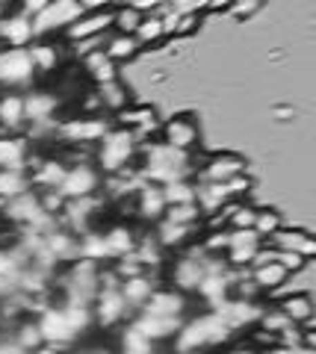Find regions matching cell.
I'll use <instances>...</instances> for the list:
<instances>
[{"mask_svg": "<svg viewBox=\"0 0 316 354\" xmlns=\"http://www.w3.org/2000/svg\"><path fill=\"white\" fill-rule=\"evenodd\" d=\"M130 204H133V218L136 221L157 225V221L166 216V201H162L160 186H154V183H142V189L130 198Z\"/></svg>", "mask_w": 316, "mask_h": 354, "instance_id": "cell-22", "label": "cell"}, {"mask_svg": "<svg viewBox=\"0 0 316 354\" xmlns=\"http://www.w3.org/2000/svg\"><path fill=\"white\" fill-rule=\"evenodd\" d=\"M113 32V9L106 6L101 12H83L74 24L62 32L65 41H83V39H95V36H106Z\"/></svg>", "mask_w": 316, "mask_h": 354, "instance_id": "cell-19", "label": "cell"}, {"mask_svg": "<svg viewBox=\"0 0 316 354\" xmlns=\"http://www.w3.org/2000/svg\"><path fill=\"white\" fill-rule=\"evenodd\" d=\"M113 124L101 115H83V118H68V121H59L53 139L59 142H68V145H97L106 130Z\"/></svg>", "mask_w": 316, "mask_h": 354, "instance_id": "cell-8", "label": "cell"}, {"mask_svg": "<svg viewBox=\"0 0 316 354\" xmlns=\"http://www.w3.org/2000/svg\"><path fill=\"white\" fill-rule=\"evenodd\" d=\"M130 313L124 298L118 295V290H97L95 301H92V319L101 328H115L124 322V316Z\"/></svg>", "mask_w": 316, "mask_h": 354, "instance_id": "cell-21", "label": "cell"}, {"mask_svg": "<svg viewBox=\"0 0 316 354\" xmlns=\"http://www.w3.org/2000/svg\"><path fill=\"white\" fill-rule=\"evenodd\" d=\"M278 310L301 330H313V298L310 292H290L278 298Z\"/></svg>", "mask_w": 316, "mask_h": 354, "instance_id": "cell-26", "label": "cell"}, {"mask_svg": "<svg viewBox=\"0 0 316 354\" xmlns=\"http://www.w3.org/2000/svg\"><path fill=\"white\" fill-rule=\"evenodd\" d=\"M133 39H136L139 44H157V41L166 39V30H162L160 15H145V18H142V24L136 27Z\"/></svg>", "mask_w": 316, "mask_h": 354, "instance_id": "cell-46", "label": "cell"}, {"mask_svg": "<svg viewBox=\"0 0 316 354\" xmlns=\"http://www.w3.org/2000/svg\"><path fill=\"white\" fill-rule=\"evenodd\" d=\"M83 71L89 74V80H92L95 86H104V83L118 80V65L106 59L104 50L92 53V57H86V59H83Z\"/></svg>", "mask_w": 316, "mask_h": 354, "instance_id": "cell-40", "label": "cell"}, {"mask_svg": "<svg viewBox=\"0 0 316 354\" xmlns=\"http://www.w3.org/2000/svg\"><path fill=\"white\" fill-rule=\"evenodd\" d=\"M77 260H89V263H97V266L110 260L101 230H89V234L77 236Z\"/></svg>", "mask_w": 316, "mask_h": 354, "instance_id": "cell-41", "label": "cell"}, {"mask_svg": "<svg viewBox=\"0 0 316 354\" xmlns=\"http://www.w3.org/2000/svg\"><path fill=\"white\" fill-rule=\"evenodd\" d=\"M234 334L227 330V325L222 322L219 313H201L195 319H187L180 325V330L174 334V351L178 354H198L204 348H216V346H225Z\"/></svg>", "mask_w": 316, "mask_h": 354, "instance_id": "cell-3", "label": "cell"}, {"mask_svg": "<svg viewBox=\"0 0 316 354\" xmlns=\"http://www.w3.org/2000/svg\"><path fill=\"white\" fill-rule=\"evenodd\" d=\"M80 354H115L113 348H106V346H86Z\"/></svg>", "mask_w": 316, "mask_h": 354, "instance_id": "cell-53", "label": "cell"}, {"mask_svg": "<svg viewBox=\"0 0 316 354\" xmlns=\"http://www.w3.org/2000/svg\"><path fill=\"white\" fill-rule=\"evenodd\" d=\"M27 127L24 121V97L9 92V95H0V133L6 136H18V130Z\"/></svg>", "mask_w": 316, "mask_h": 354, "instance_id": "cell-32", "label": "cell"}, {"mask_svg": "<svg viewBox=\"0 0 316 354\" xmlns=\"http://www.w3.org/2000/svg\"><path fill=\"white\" fill-rule=\"evenodd\" d=\"M162 201L166 207H178V204H195V180H174L160 186Z\"/></svg>", "mask_w": 316, "mask_h": 354, "instance_id": "cell-43", "label": "cell"}, {"mask_svg": "<svg viewBox=\"0 0 316 354\" xmlns=\"http://www.w3.org/2000/svg\"><path fill=\"white\" fill-rule=\"evenodd\" d=\"M97 278H101V266L89 260H74L68 263L59 278H53V286H59L62 301L59 304H77V307H92L97 295Z\"/></svg>", "mask_w": 316, "mask_h": 354, "instance_id": "cell-4", "label": "cell"}, {"mask_svg": "<svg viewBox=\"0 0 316 354\" xmlns=\"http://www.w3.org/2000/svg\"><path fill=\"white\" fill-rule=\"evenodd\" d=\"M136 157H139V142H136L133 133L124 130V127H110L106 136L97 142L95 169L110 177V174H118V171H127Z\"/></svg>", "mask_w": 316, "mask_h": 354, "instance_id": "cell-5", "label": "cell"}, {"mask_svg": "<svg viewBox=\"0 0 316 354\" xmlns=\"http://www.w3.org/2000/svg\"><path fill=\"white\" fill-rule=\"evenodd\" d=\"M157 290V281L151 278V272H145V274H136V278H127V281H122L118 283V295L124 298V304H127V310H142V304L151 298V292Z\"/></svg>", "mask_w": 316, "mask_h": 354, "instance_id": "cell-29", "label": "cell"}, {"mask_svg": "<svg viewBox=\"0 0 316 354\" xmlns=\"http://www.w3.org/2000/svg\"><path fill=\"white\" fill-rule=\"evenodd\" d=\"M142 44H139L133 36H118V32H110L106 36V44H104V57L110 62H127V59H136Z\"/></svg>", "mask_w": 316, "mask_h": 354, "instance_id": "cell-39", "label": "cell"}, {"mask_svg": "<svg viewBox=\"0 0 316 354\" xmlns=\"http://www.w3.org/2000/svg\"><path fill=\"white\" fill-rule=\"evenodd\" d=\"M231 204L225 183H195V207L201 209V216H213Z\"/></svg>", "mask_w": 316, "mask_h": 354, "instance_id": "cell-34", "label": "cell"}, {"mask_svg": "<svg viewBox=\"0 0 316 354\" xmlns=\"http://www.w3.org/2000/svg\"><path fill=\"white\" fill-rule=\"evenodd\" d=\"M0 354H27V351H21L12 339H9V334H0Z\"/></svg>", "mask_w": 316, "mask_h": 354, "instance_id": "cell-51", "label": "cell"}, {"mask_svg": "<svg viewBox=\"0 0 316 354\" xmlns=\"http://www.w3.org/2000/svg\"><path fill=\"white\" fill-rule=\"evenodd\" d=\"M6 334H9V339H12L21 351H27V354H36L41 346H45V342H41V334H39L36 319H30V316L18 319V322L9 328Z\"/></svg>", "mask_w": 316, "mask_h": 354, "instance_id": "cell-37", "label": "cell"}, {"mask_svg": "<svg viewBox=\"0 0 316 354\" xmlns=\"http://www.w3.org/2000/svg\"><path fill=\"white\" fill-rule=\"evenodd\" d=\"M204 260V257H201ZM198 257H189V254H180L178 260L169 266V281H171V290H178L183 295H192L198 292V286L204 281V266Z\"/></svg>", "mask_w": 316, "mask_h": 354, "instance_id": "cell-17", "label": "cell"}, {"mask_svg": "<svg viewBox=\"0 0 316 354\" xmlns=\"http://www.w3.org/2000/svg\"><path fill=\"white\" fill-rule=\"evenodd\" d=\"M195 162L192 153H183V151H174L162 142H142L139 145V174H142L145 183H154V186H166L174 180H192L195 174Z\"/></svg>", "mask_w": 316, "mask_h": 354, "instance_id": "cell-2", "label": "cell"}, {"mask_svg": "<svg viewBox=\"0 0 316 354\" xmlns=\"http://www.w3.org/2000/svg\"><path fill=\"white\" fill-rule=\"evenodd\" d=\"M9 9H12V6H9V3H0V18H3V15L9 12Z\"/></svg>", "mask_w": 316, "mask_h": 354, "instance_id": "cell-57", "label": "cell"}, {"mask_svg": "<svg viewBox=\"0 0 316 354\" xmlns=\"http://www.w3.org/2000/svg\"><path fill=\"white\" fill-rule=\"evenodd\" d=\"M266 307H260L257 301H243V298H227V301L216 310L222 316V322L227 325L231 334L236 330H248V328H257L260 316H263Z\"/></svg>", "mask_w": 316, "mask_h": 354, "instance_id": "cell-16", "label": "cell"}, {"mask_svg": "<svg viewBox=\"0 0 316 354\" xmlns=\"http://www.w3.org/2000/svg\"><path fill=\"white\" fill-rule=\"evenodd\" d=\"M225 354H260V348H254L252 342H239V346H231Z\"/></svg>", "mask_w": 316, "mask_h": 354, "instance_id": "cell-52", "label": "cell"}, {"mask_svg": "<svg viewBox=\"0 0 316 354\" xmlns=\"http://www.w3.org/2000/svg\"><path fill=\"white\" fill-rule=\"evenodd\" d=\"M296 354H316V348H310V346H299Z\"/></svg>", "mask_w": 316, "mask_h": 354, "instance_id": "cell-56", "label": "cell"}, {"mask_svg": "<svg viewBox=\"0 0 316 354\" xmlns=\"http://www.w3.org/2000/svg\"><path fill=\"white\" fill-rule=\"evenodd\" d=\"M86 12L83 0H48L39 15H32V30L36 39H48L53 32H65L74 21Z\"/></svg>", "mask_w": 316, "mask_h": 354, "instance_id": "cell-6", "label": "cell"}, {"mask_svg": "<svg viewBox=\"0 0 316 354\" xmlns=\"http://www.w3.org/2000/svg\"><path fill=\"white\" fill-rule=\"evenodd\" d=\"M104 209V195H92V198H77V201H65L62 213H59V227H65L74 236H83L89 230H97L95 221Z\"/></svg>", "mask_w": 316, "mask_h": 354, "instance_id": "cell-7", "label": "cell"}, {"mask_svg": "<svg viewBox=\"0 0 316 354\" xmlns=\"http://www.w3.org/2000/svg\"><path fill=\"white\" fill-rule=\"evenodd\" d=\"M248 274H252V281H254V286L260 292H281L287 286V281H290V272L278 260L254 266V269H248Z\"/></svg>", "mask_w": 316, "mask_h": 354, "instance_id": "cell-31", "label": "cell"}, {"mask_svg": "<svg viewBox=\"0 0 316 354\" xmlns=\"http://www.w3.org/2000/svg\"><path fill=\"white\" fill-rule=\"evenodd\" d=\"M41 216V207H39V192H24L18 198H9V201L0 204V218L6 225H12L15 230H27L32 221Z\"/></svg>", "mask_w": 316, "mask_h": 354, "instance_id": "cell-15", "label": "cell"}, {"mask_svg": "<svg viewBox=\"0 0 316 354\" xmlns=\"http://www.w3.org/2000/svg\"><path fill=\"white\" fill-rule=\"evenodd\" d=\"M263 248V239H260L254 230H231L227 234V248H225V263L231 269H248L254 263L257 251Z\"/></svg>", "mask_w": 316, "mask_h": 354, "instance_id": "cell-13", "label": "cell"}, {"mask_svg": "<svg viewBox=\"0 0 316 354\" xmlns=\"http://www.w3.org/2000/svg\"><path fill=\"white\" fill-rule=\"evenodd\" d=\"M115 124L130 130L136 136L139 145H142L151 133L157 130V115H154V109L151 106H127V109H122V113L115 115Z\"/></svg>", "mask_w": 316, "mask_h": 354, "instance_id": "cell-25", "label": "cell"}, {"mask_svg": "<svg viewBox=\"0 0 316 354\" xmlns=\"http://www.w3.org/2000/svg\"><path fill=\"white\" fill-rule=\"evenodd\" d=\"M104 234V245H106V254H110V260H122L127 254H133L136 248V230L130 225H110Z\"/></svg>", "mask_w": 316, "mask_h": 354, "instance_id": "cell-30", "label": "cell"}, {"mask_svg": "<svg viewBox=\"0 0 316 354\" xmlns=\"http://www.w3.org/2000/svg\"><path fill=\"white\" fill-rule=\"evenodd\" d=\"M166 221H174V225H189V227H198V221H204L201 209L195 204H178V207H166Z\"/></svg>", "mask_w": 316, "mask_h": 354, "instance_id": "cell-47", "label": "cell"}, {"mask_svg": "<svg viewBox=\"0 0 316 354\" xmlns=\"http://www.w3.org/2000/svg\"><path fill=\"white\" fill-rule=\"evenodd\" d=\"M187 307H189V301H187V295H183V292H178V290H154L148 301L142 304V310H139V313L174 319V316H183V313H187Z\"/></svg>", "mask_w": 316, "mask_h": 354, "instance_id": "cell-24", "label": "cell"}, {"mask_svg": "<svg viewBox=\"0 0 316 354\" xmlns=\"http://www.w3.org/2000/svg\"><path fill=\"white\" fill-rule=\"evenodd\" d=\"M101 171L95 169L92 162H74L65 169V177L59 183V195L65 198V201H77V198H92L97 195V189H101Z\"/></svg>", "mask_w": 316, "mask_h": 354, "instance_id": "cell-10", "label": "cell"}, {"mask_svg": "<svg viewBox=\"0 0 316 354\" xmlns=\"http://www.w3.org/2000/svg\"><path fill=\"white\" fill-rule=\"evenodd\" d=\"M62 101L53 92H45V88H36V92L24 95V121L30 127L36 124H53L57 121Z\"/></svg>", "mask_w": 316, "mask_h": 354, "instance_id": "cell-20", "label": "cell"}, {"mask_svg": "<svg viewBox=\"0 0 316 354\" xmlns=\"http://www.w3.org/2000/svg\"><path fill=\"white\" fill-rule=\"evenodd\" d=\"M95 97H97V104H101V109H106V113H115V115L130 106V88L122 80L95 86Z\"/></svg>", "mask_w": 316, "mask_h": 354, "instance_id": "cell-36", "label": "cell"}, {"mask_svg": "<svg viewBox=\"0 0 316 354\" xmlns=\"http://www.w3.org/2000/svg\"><path fill=\"white\" fill-rule=\"evenodd\" d=\"M30 59H32V68H36V74H50L57 65L62 62V50H59V44H53L48 39H36L30 44Z\"/></svg>", "mask_w": 316, "mask_h": 354, "instance_id": "cell-38", "label": "cell"}, {"mask_svg": "<svg viewBox=\"0 0 316 354\" xmlns=\"http://www.w3.org/2000/svg\"><path fill=\"white\" fill-rule=\"evenodd\" d=\"M133 257L139 260V266H142L145 272H157V269H162V263H166V251H162V245L151 230H142V234H136Z\"/></svg>", "mask_w": 316, "mask_h": 354, "instance_id": "cell-33", "label": "cell"}, {"mask_svg": "<svg viewBox=\"0 0 316 354\" xmlns=\"http://www.w3.org/2000/svg\"><path fill=\"white\" fill-rule=\"evenodd\" d=\"M245 171H248L245 160L239 157V153L225 151V153H210L204 162H195L192 180L195 183H227V180H234V177L245 174Z\"/></svg>", "mask_w": 316, "mask_h": 354, "instance_id": "cell-9", "label": "cell"}, {"mask_svg": "<svg viewBox=\"0 0 316 354\" xmlns=\"http://www.w3.org/2000/svg\"><path fill=\"white\" fill-rule=\"evenodd\" d=\"M45 248H48V254L53 257V263H57V266L77 260V236L68 234L65 227L50 230V234L45 236Z\"/></svg>", "mask_w": 316, "mask_h": 354, "instance_id": "cell-35", "label": "cell"}, {"mask_svg": "<svg viewBox=\"0 0 316 354\" xmlns=\"http://www.w3.org/2000/svg\"><path fill=\"white\" fill-rule=\"evenodd\" d=\"M36 77L27 48H0V86L24 88Z\"/></svg>", "mask_w": 316, "mask_h": 354, "instance_id": "cell-11", "label": "cell"}, {"mask_svg": "<svg viewBox=\"0 0 316 354\" xmlns=\"http://www.w3.org/2000/svg\"><path fill=\"white\" fill-rule=\"evenodd\" d=\"M275 118H292L290 109H275Z\"/></svg>", "mask_w": 316, "mask_h": 354, "instance_id": "cell-55", "label": "cell"}, {"mask_svg": "<svg viewBox=\"0 0 316 354\" xmlns=\"http://www.w3.org/2000/svg\"><path fill=\"white\" fill-rule=\"evenodd\" d=\"M32 41H36V30H32L30 15L15 9L0 18V44L3 48H30Z\"/></svg>", "mask_w": 316, "mask_h": 354, "instance_id": "cell-18", "label": "cell"}, {"mask_svg": "<svg viewBox=\"0 0 316 354\" xmlns=\"http://www.w3.org/2000/svg\"><path fill=\"white\" fill-rule=\"evenodd\" d=\"M162 133V145H169L174 151H183V153H192L201 142V130H198V118L192 113H178L171 115L166 124L160 127Z\"/></svg>", "mask_w": 316, "mask_h": 354, "instance_id": "cell-12", "label": "cell"}, {"mask_svg": "<svg viewBox=\"0 0 316 354\" xmlns=\"http://www.w3.org/2000/svg\"><path fill=\"white\" fill-rule=\"evenodd\" d=\"M284 227V221H281V213L278 209H272V207H257V216H254V234L260 236V239H269L272 234H278V230Z\"/></svg>", "mask_w": 316, "mask_h": 354, "instance_id": "cell-44", "label": "cell"}, {"mask_svg": "<svg viewBox=\"0 0 316 354\" xmlns=\"http://www.w3.org/2000/svg\"><path fill=\"white\" fill-rule=\"evenodd\" d=\"M183 322H187V316H174V319H169V316H145V313H136L130 325H133L145 339L160 342V339H174V334L180 330Z\"/></svg>", "mask_w": 316, "mask_h": 354, "instance_id": "cell-23", "label": "cell"}, {"mask_svg": "<svg viewBox=\"0 0 316 354\" xmlns=\"http://www.w3.org/2000/svg\"><path fill=\"white\" fill-rule=\"evenodd\" d=\"M30 174L27 171H0V201H9V198H18L30 192Z\"/></svg>", "mask_w": 316, "mask_h": 354, "instance_id": "cell-42", "label": "cell"}, {"mask_svg": "<svg viewBox=\"0 0 316 354\" xmlns=\"http://www.w3.org/2000/svg\"><path fill=\"white\" fill-rule=\"evenodd\" d=\"M157 236V242L162 245V251H183L187 245H192V239L198 236V227H189V225H174V221L160 218L157 227L151 230Z\"/></svg>", "mask_w": 316, "mask_h": 354, "instance_id": "cell-27", "label": "cell"}, {"mask_svg": "<svg viewBox=\"0 0 316 354\" xmlns=\"http://www.w3.org/2000/svg\"><path fill=\"white\" fill-rule=\"evenodd\" d=\"M145 15H139L136 9H130L127 3L113 9V32H118V36H133L136 27L142 24Z\"/></svg>", "mask_w": 316, "mask_h": 354, "instance_id": "cell-45", "label": "cell"}, {"mask_svg": "<svg viewBox=\"0 0 316 354\" xmlns=\"http://www.w3.org/2000/svg\"><path fill=\"white\" fill-rule=\"evenodd\" d=\"M41 342L48 348L71 351L77 346V339L95 325L92 307H77V304H50L36 316Z\"/></svg>", "mask_w": 316, "mask_h": 354, "instance_id": "cell-1", "label": "cell"}, {"mask_svg": "<svg viewBox=\"0 0 316 354\" xmlns=\"http://www.w3.org/2000/svg\"><path fill=\"white\" fill-rule=\"evenodd\" d=\"M260 354H296V348H284V346H272L266 351H260Z\"/></svg>", "mask_w": 316, "mask_h": 354, "instance_id": "cell-54", "label": "cell"}, {"mask_svg": "<svg viewBox=\"0 0 316 354\" xmlns=\"http://www.w3.org/2000/svg\"><path fill=\"white\" fill-rule=\"evenodd\" d=\"M30 142L24 136H0V171H27Z\"/></svg>", "mask_w": 316, "mask_h": 354, "instance_id": "cell-28", "label": "cell"}, {"mask_svg": "<svg viewBox=\"0 0 316 354\" xmlns=\"http://www.w3.org/2000/svg\"><path fill=\"white\" fill-rule=\"evenodd\" d=\"M113 272H115L118 281H127V278H136V274H145V269L139 266V260L133 257V254H127V257L115 260L113 263Z\"/></svg>", "mask_w": 316, "mask_h": 354, "instance_id": "cell-49", "label": "cell"}, {"mask_svg": "<svg viewBox=\"0 0 316 354\" xmlns=\"http://www.w3.org/2000/svg\"><path fill=\"white\" fill-rule=\"evenodd\" d=\"M263 6L260 3V0H245V3H227V9H231V12L236 15V18H245V15H254L257 9Z\"/></svg>", "mask_w": 316, "mask_h": 354, "instance_id": "cell-50", "label": "cell"}, {"mask_svg": "<svg viewBox=\"0 0 316 354\" xmlns=\"http://www.w3.org/2000/svg\"><path fill=\"white\" fill-rule=\"evenodd\" d=\"M263 245H272V251H284V254H299L304 260H313L316 257V239L310 230L304 227H290L284 225L278 234H272Z\"/></svg>", "mask_w": 316, "mask_h": 354, "instance_id": "cell-14", "label": "cell"}, {"mask_svg": "<svg viewBox=\"0 0 316 354\" xmlns=\"http://www.w3.org/2000/svg\"><path fill=\"white\" fill-rule=\"evenodd\" d=\"M290 325H292V322H290L284 313H281L278 307H266V310H263V316H260V322H257V328H260V330H266V334H272V337L284 334Z\"/></svg>", "mask_w": 316, "mask_h": 354, "instance_id": "cell-48", "label": "cell"}]
</instances>
